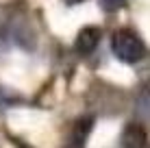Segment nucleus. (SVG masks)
<instances>
[{"label": "nucleus", "instance_id": "9", "mask_svg": "<svg viewBox=\"0 0 150 148\" xmlns=\"http://www.w3.org/2000/svg\"><path fill=\"white\" fill-rule=\"evenodd\" d=\"M9 140H11V142H13V144H15V146H18V148H30L28 144H24V142H22V140H18V137H13V135H9Z\"/></svg>", "mask_w": 150, "mask_h": 148}, {"label": "nucleus", "instance_id": "4", "mask_svg": "<svg viewBox=\"0 0 150 148\" xmlns=\"http://www.w3.org/2000/svg\"><path fill=\"white\" fill-rule=\"evenodd\" d=\"M91 129H94V118L91 115H83L74 122V126H72V133H70V146L72 148H85L87 144V137H89Z\"/></svg>", "mask_w": 150, "mask_h": 148}, {"label": "nucleus", "instance_id": "6", "mask_svg": "<svg viewBox=\"0 0 150 148\" xmlns=\"http://www.w3.org/2000/svg\"><path fill=\"white\" fill-rule=\"evenodd\" d=\"M124 4H126V0H100V7L105 9L107 13H113L117 11V9H122Z\"/></svg>", "mask_w": 150, "mask_h": 148}, {"label": "nucleus", "instance_id": "2", "mask_svg": "<svg viewBox=\"0 0 150 148\" xmlns=\"http://www.w3.org/2000/svg\"><path fill=\"white\" fill-rule=\"evenodd\" d=\"M100 39H102V30L98 26H83L74 39V48L81 57H87V55H91L98 48Z\"/></svg>", "mask_w": 150, "mask_h": 148}, {"label": "nucleus", "instance_id": "10", "mask_svg": "<svg viewBox=\"0 0 150 148\" xmlns=\"http://www.w3.org/2000/svg\"><path fill=\"white\" fill-rule=\"evenodd\" d=\"M68 2H70V4H74V2H81V0H68Z\"/></svg>", "mask_w": 150, "mask_h": 148}, {"label": "nucleus", "instance_id": "7", "mask_svg": "<svg viewBox=\"0 0 150 148\" xmlns=\"http://www.w3.org/2000/svg\"><path fill=\"white\" fill-rule=\"evenodd\" d=\"M139 100H142V118H146V115H148V89L142 91Z\"/></svg>", "mask_w": 150, "mask_h": 148}, {"label": "nucleus", "instance_id": "3", "mask_svg": "<svg viewBox=\"0 0 150 148\" xmlns=\"http://www.w3.org/2000/svg\"><path fill=\"white\" fill-rule=\"evenodd\" d=\"M122 148H148L146 131L139 122H128L122 131Z\"/></svg>", "mask_w": 150, "mask_h": 148}, {"label": "nucleus", "instance_id": "1", "mask_svg": "<svg viewBox=\"0 0 150 148\" xmlns=\"http://www.w3.org/2000/svg\"><path fill=\"white\" fill-rule=\"evenodd\" d=\"M111 50L120 61L124 63H137L146 55V44L135 30L131 28H120L111 37Z\"/></svg>", "mask_w": 150, "mask_h": 148}, {"label": "nucleus", "instance_id": "8", "mask_svg": "<svg viewBox=\"0 0 150 148\" xmlns=\"http://www.w3.org/2000/svg\"><path fill=\"white\" fill-rule=\"evenodd\" d=\"M7 46H9V39H7V33H4V28H0V55L7 50Z\"/></svg>", "mask_w": 150, "mask_h": 148}, {"label": "nucleus", "instance_id": "5", "mask_svg": "<svg viewBox=\"0 0 150 148\" xmlns=\"http://www.w3.org/2000/svg\"><path fill=\"white\" fill-rule=\"evenodd\" d=\"M20 103H22V100H20L18 96L13 94V91L4 89L2 85H0V111L9 109V107H13V105H20Z\"/></svg>", "mask_w": 150, "mask_h": 148}]
</instances>
